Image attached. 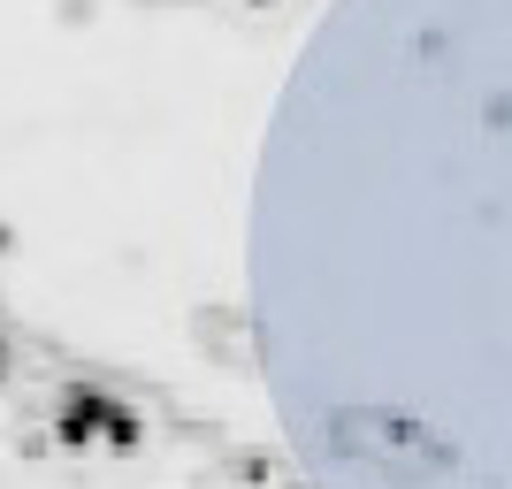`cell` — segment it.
I'll return each mask as SVG.
<instances>
[{"mask_svg": "<svg viewBox=\"0 0 512 489\" xmlns=\"http://www.w3.org/2000/svg\"><path fill=\"white\" fill-rule=\"evenodd\" d=\"M260 352L314 489H512V39L360 0L268 138Z\"/></svg>", "mask_w": 512, "mask_h": 489, "instance_id": "6da1fadb", "label": "cell"}]
</instances>
